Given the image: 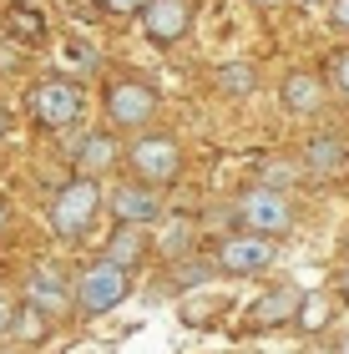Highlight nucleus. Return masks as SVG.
<instances>
[{
    "mask_svg": "<svg viewBox=\"0 0 349 354\" xmlns=\"http://www.w3.org/2000/svg\"><path fill=\"white\" fill-rule=\"evenodd\" d=\"M102 10H112V15H137V10H147L152 0H97Z\"/></svg>",
    "mask_w": 349,
    "mask_h": 354,
    "instance_id": "nucleus-22",
    "label": "nucleus"
},
{
    "mask_svg": "<svg viewBox=\"0 0 349 354\" xmlns=\"http://www.w3.org/2000/svg\"><path fill=\"white\" fill-rule=\"evenodd\" d=\"M187 26H193V10H187V0H152V6L142 10V30H147V41H157V46L182 41Z\"/></svg>",
    "mask_w": 349,
    "mask_h": 354,
    "instance_id": "nucleus-9",
    "label": "nucleus"
},
{
    "mask_svg": "<svg viewBox=\"0 0 349 354\" xmlns=\"http://www.w3.org/2000/svg\"><path fill=\"white\" fill-rule=\"evenodd\" d=\"M208 279H213L208 263H178V288H202Z\"/></svg>",
    "mask_w": 349,
    "mask_h": 354,
    "instance_id": "nucleus-21",
    "label": "nucleus"
},
{
    "mask_svg": "<svg viewBox=\"0 0 349 354\" xmlns=\"http://www.w3.org/2000/svg\"><path fill=\"white\" fill-rule=\"evenodd\" d=\"M10 334L21 344H36V339H46V334H51V314L41 309V304H15V314H10Z\"/></svg>",
    "mask_w": 349,
    "mask_h": 354,
    "instance_id": "nucleus-14",
    "label": "nucleus"
},
{
    "mask_svg": "<svg viewBox=\"0 0 349 354\" xmlns=\"http://www.w3.org/2000/svg\"><path fill=\"white\" fill-rule=\"evenodd\" d=\"M0 137H6V111H0Z\"/></svg>",
    "mask_w": 349,
    "mask_h": 354,
    "instance_id": "nucleus-27",
    "label": "nucleus"
},
{
    "mask_svg": "<svg viewBox=\"0 0 349 354\" xmlns=\"http://www.w3.org/2000/svg\"><path fill=\"white\" fill-rule=\"evenodd\" d=\"M97 207H102L97 177H71V183H61L56 198H51V228L61 238H82L91 228V218H97Z\"/></svg>",
    "mask_w": 349,
    "mask_h": 354,
    "instance_id": "nucleus-2",
    "label": "nucleus"
},
{
    "mask_svg": "<svg viewBox=\"0 0 349 354\" xmlns=\"http://www.w3.org/2000/svg\"><path fill=\"white\" fill-rule=\"evenodd\" d=\"M0 354H15V349H0Z\"/></svg>",
    "mask_w": 349,
    "mask_h": 354,
    "instance_id": "nucleus-32",
    "label": "nucleus"
},
{
    "mask_svg": "<svg viewBox=\"0 0 349 354\" xmlns=\"http://www.w3.org/2000/svg\"><path fill=\"white\" fill-rule=\"evenodd\" d=\"M82 111H86V96H82L76 82H66V76H51V82H41L36 91H30V117H36L41 127H51V132L76 127Z\"/></svg>",
    "mask_w": 349,
    "mask_h": 354,
    "instance_id": "nucleus-3",
    "label": "nucleus"
},
{
    "mask_svg": "<svg viewBox=\"0 0 349 354\" xmlns=\"http://www.w3.org/2000/svg\"><path fill=\"white\" fill-rule=\"evenodd\" d=\"M299 6H319V0H299Z\"/></svg>",
    "mask_w": 349,
    "mask_h": 354,
    "instance_id": "nucleus-30",
    "label": "nucleus"
},
{
    "mask_svg": "<svg viewBox=\"0 0 349 354\" xmlns=\"http://www.w3.org/2000/svg\"><path fill=\"white\" fill-rule=\"evenodd\" d=\"M344 294H349V268H344Z\"/></svg>",
    "mask_w": 349,
    "mask_h": 354,
    "instance_id": "nucleus-29",
    "label": "nucleus"
},
{
    "mask_svg": "<svg viewBox=\"0 0 349 354\" xmlns=\"http://www.w3.org/2000/svg\"><path fill=\"white\" fill-rule=\"evenodd\" d=\"M112 218L122 228H152L162 223V192L152 183H122L112 187Z\"/></svg>",
    "mask_w": 349,
    "mask_h": 354,
    "instance_id": "nucleus-7",
    "label": "nucleus"
},
{
    "mask_svg": "<svg viewBox=\"0 0 349 354\" xmlns=\"http://www.w3.org/2000/svg\"><path fill=\"white\" fill-rule=\"evenodd\" d=\"M142 253H147V228H122L112 238V248H106V259H117V263L132 268V259H142Z\"/></svg>",
    "mask_w": 349,
    "mask_h": 354,
    "instance_id": "nucleus-17",
    "label": "nucleus"
},
{
    "mask_svg": "<svg viewBox=\"0 0 349 354\" xmlns=\"http://www.w3.org/2000/svg\"><path fill=\"white\" fill-rule=\"evenodd\" d=\"M0 228H6V207H0Z\"/></svg>",
    "mask_w": 349,
    "mask_h": 354,
    "instance_id": "nucleus-31",
    "label": "nucleus"
},
{
    "mask_svg": "<svg viewBox=\"0 0 349 354\" xmlns=\"http://www.w3.org/2000/svg\"><path fill=\"white\" fill-rule=\"evenodd\" d=\"M334 26L349 30V0H334Z\"/></svg>",
    "mask_w": 349,
    "mask_h": 354,
    "instance_id": "nucleus-24",
    "label": "nucleus"
},
{
    "mask_svg": "<svg viewBox=\"0 0 349 354\" xmlns=\"http://www.w3.org/2000/svg\"><path fill=\"white\" fill-rule=\"evenodd\" d=\"M26 299H30V304H41L46 314H61L66 304H76V294H66V283L56 279V268H36V273H30Z\"/></svg>",
    "mask_w": 349,
    "mask_h": 354,
    "instance_id": "nucleus-11",
    "label": "nucleus"
},
{
    "mask_svg": "<svg viewBox=\"0 0 349 354\" xmlns=\"http://www.w3.org/2000/svg\"><path fill=\"white\" fill-rule=\"evenodd\" d=\"M299 309H304V294H299V288H268V294L253 299V324L258 329L289 324V319H299Z\"/></svg>",
    "mask_w": 349,
    "mask_h": 354,
    "instance_id": "nucleus-10",
    "label": "nucleus"
},
{
    "mask_svg": "<svg viewBox=\"0 0 349 354\" xmlns=\"http://www.w3.org/2000/svg\"><path fill=\"white\" fill-rule=\"evenodd\" d=\"M117 162V142L106 137V132H91L82 137V147H76V167H82V177H97Z\"/></svg>",
    "mask_w": 349,
    "mask_h": 354,
    "instance_id": "nucleus-13",
    "label": "nucleus"
},
{
    "mask_svg": "<svg viewBox=\"0 0 349 354\" xmlns=\"http://www.w3.org/2000/svg\"><path fill=\"white\" fill-rule=\"evenodd\" d=\"M218 86L233 91V96L253 91V66H243V61H228V66H218Z\"/></svg>",
    "mask_w": 349,
    "mask_h": 354,
    "instance_id": "nucleus-18",
    "label": "nucleus"
},
{
    "mask_svg": "<svg viewBox=\"0 0 349 354\" xmlns=\"http://www.w3.org/2000/svg\"><path fill=\"white\" fill-rule=\"evenodd\" d=\"M10 314H15V304L0 299V334H10Z\"/></svg>",
    "mask_w": 349,
    "mask_h": 354,
    "instance_id": "nucleus-25",
    "label": "nucleus"
},
{
    "mask_svg": "<svg viewBox=\"0 0 349 354\" xmlns=\"http://www.w3.org/2000/svg\"><path fill=\"white\" fill-rule=\"evenodd\" d=\"M126 162H132L137 183H172V177L182 172V152L172 137H137L132 147H126Z\"/></svg>",
    "mask_w": 349,
    "mask_h": 354,
    "instance_id": "nucleus-6",
    "label": "nucleus"
},
{
    "mask_svg": "<svg viewBox=\"0 0 349 354\" xmlns=\"http://www.w3.org/2000/svg\"><path fill=\"white\" fill-rule=\"evenodd\" d=\"M304 167L309 172H339V167H349V147L339 137H314L304 147Z\"/></svg>",
    "mask_w": 349,
    "mask_h": 354,
    "instance_id": "nucleus-15",
    "label": "nucleus"
},
{
    "mask_svg": "<svg viewBox=\"0 0 349 354\" xmlns=\"http://www.w3.org/2000/svg\"><path fill=\"white\" fill-rule=\"evenodd\" d=\"M279 102H283V111H294V117L319 111V82H314L309 71H289L283 86H279Z\"/></svg>",
    "mask_w": 349,
    "mask_h": 354,
    "instance_id": "nucleus-12",
    "label": "nucleus"
},
{
    "mask_svg": "<svg viewBox=\"0 0 349 354\" xmlns=\"http://www.w3.org/2000/svg\"><path fill=\"white\" fill-rule=\"evenodd\" d=\"M71 294H76V314L82 319H102V314H112V309L126 304V294H132V268L102 253L97 263L82 268V279H76Z\"/></svg>",
    "mask_w": 349,
    "mask_h": 354,
    "instance_id": "nucleus-1",
    "label": "nucleus"
},
{
    "mask_svg": "<svg viewBox=\"0 0 349 354\" xmlns=\"http://www.w3.org/2000/svg\"><path fill=\"white\" fill-rule=\"evenodd\" d=\"M238 218H243L248 233H263V238H279L294 228V203L283 198L279 187H253L243 203H238Z\"/></svg>",
    "mask_w": 349,
    "mask_h": 354,
    "instance_id": "nucleus-4",
    "label": "nucleus"
},
{
    "mask_svg": "<svg viewBox=\"0 0 349 354\" xmlns=\"http://www.w3.org/2000/svg\"><path fill=\"white\" fill-rule=\"evenodd\" d=\"M279 259V248H274V238H263V233H233L223 248H218V268L233 273V279H258V273H268Z\"/></svg>",
    "mask_w": 349,
    "mask_h": 354,
    "instance_id": "nucleus-5",
    "label": "nucleus"
},
{
    "mask_svg": "<svg viewBox=\"0 0 349 354\" xmlns=\"http://www.w3.org/2000/svg\"><path fill=\"white\" fill-rule=\"evenodd\" d=\"M152 111H157V91L142 86V82H117L106 91V117H112V127H122V132H137Z\"/></svg>",
    "mask_w": 349,
    "mask_h": 354,
    "instance_id": "nucleus-8",
    "label": "nucleus"
},
{
    "mask_svg": "<svg viewBox=\"0 0 349 354\" xmlns=\"http://www.w3.org/2000/svg\"><path fill=\"white\" fill-rule=\"evenodd\" d=\"M253 6H263V10H268V6H279V0H253Z\"/></svg>",
    "mask_w": 349,
    "mask_h": 354,
    "instance_id": "nucleus-26",
    "label": "nucleus"
},
{
    "mask_svg": "<svg viewBox=\"0 0 349 354\" xmlns=\"http://www.w3.org/2000/svg\"><path fill=\"white\" fill-rule=\"evenodd\" d=\"M334 82H339V91H349V51L334 56Z\"/></svg>",
    "mask_w": 349,
    "mask_h": 354,
    "instance_id": "nucleus-23",
    "label": "nucleus"
},
{
    "mask_svg": "<svg viewBox=\"0 0 349 354\" xmlns=\"http://www.w3.org/2000/svg\"><path fill=\"white\" fill-rule=\"evenodd\" d=\"M157 248H162L167 253V259H178V253H187V248H193V223H167V233H162V243H157Z\"/></svg>",
    "mask_w": 349,
    "mask_h": 354,
    "instance_id": "nucleus-19",
    "label": "nucleus"
},
{
    "mask_svg": "<svg viewBox=\"0 0 349 354\" xmlns=\"http://www.w3.org/2000/svg\"><path fill=\"white\" fill-rule=\"evenodd\" d=\"M334 354H349V339H344V344H339V349H334Z\"/></svg>",
    "mask_w": 349,
    "mask_h": 354,
    "instance_id": "nucleus-28",
    "label": "nucleus"
},
{
    "mask_svg": "<svg viewBox=\"0 0 349 354\" xmlns=\"http://www.w3.org/2000/svg\"><path fill=\"white\" fill-rule=\"evenodd\" d=\"M10 26H15V36H26V41H36L41 30H46V26H41V15H36V10H21V6L10 10Z\"/></svg>",
    "mask_w": 349,
    "mask_h": 354,
    "instance_id": "nucleus-20",
    "label": "nucleus"
},
{
    "mask_svg": "<svg viewBox=\"0 0 349 354\" xmlns=\"http://www.w3.org/2000/svg\"><path fill=\"white\" fill-rule=\"evenodd\" d=\"M294 324H299V329H309V334L329 329V324H334V299H329V294H304V309H299Z\"/></svg>",
    "mask_w": 349,
    "mask_h": 354,
    "instance_id": "nucleus-16",
    "label": "nucleus"
}]
</instances>
